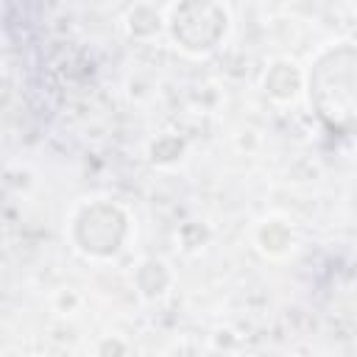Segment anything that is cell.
<instances>
[{"label": "cell", "instance_id": "6da1fadb", "mask_svg": "<svg viewBox=\"0 0 357 357\" xmlns=\"http://www.w3.org/2000/svg\"><path fill=\"white\" fill-rule=\"evenodd\" d=\"M351 50H335L315 67L312 75V98L318 103L321 117L332 126H349L354 112V92H351Z\"/></svg>", "mask_w": 357, "mask_h": 357}]
</instances>
